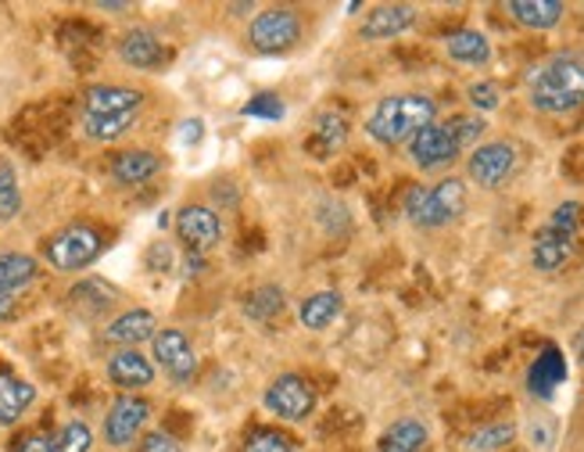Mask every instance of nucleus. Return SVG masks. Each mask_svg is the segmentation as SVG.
I'll return each mask as SVG.
<instances>
[{
  "label": "nucleus",
  "instance_id": "16",
  "mask_svg": "<svg viewBox=\"0 0 584 452\" xmlns=\"http://www.w3.org/2000/svg\"><path fill=\"white\" fill-rule=\"evenodd\" d=\"M107 381L115 388H147L155 381V363L141 352V349H119L112 359H107Z\"/></svg>",
  "mask_w": 584,
  "mask_h": 452
},
{
  "label": "nucleus",
  "instance_id": "19",
  "mask_svg": "<svg viewBox=\"0 0 584 452\" xmlns=\"http://www.w3.org/2000/svg\"><path fill=\"white\" fill-rule=\"evenodd\" d=\"M119 58L133 69H158L165 62V48L151 29H130L119 40Z\"/></svg>",
  "mask_w": 584,
  "mask_h": 452
},
{
  "label": "nucleus",
  "instance_id": "32",
  "mask_svg": "<svg viewBox=\"0 0 584 452\" xmlns=\"http://www.w3.org/2000/svg\"><path fill=\"white\" fill-rule=\"evenodd\" d=\"M90 445H94V431L86 420H69L51 439V452H90Z\"/></svg>",
  "mask_w": 584,
  "mask_h": 452
},
{
  "label": "nucleus",
  "instance_id": "6",
  "mask_svg": "<svg viewBox=\"0 0 584 452\" xmlns=\"http://www.w3.org/2000/svg\"><path fill=\"white\" fill-rule=\"evenodd\" d=\"M301 40V14L290 8H266L248 25V43L255 54H287Z\"/></svg>",
  "mask_w": 584,
  "mask_h": 452
},
{
  "label": "nucleus",
  "instance_id": "28",
  "mask_svg": "<svg viewBox=\"0 0 584 452\" xmlns=\"http://www.w3.org/2000/svg\"><path fill=\"white\" fill-rule=\"evenodd\" d=\"M287 306V295L284 288H276V284H263V288H255L248 298H244V316L255 323H266L273 316H280Z\"/></svg>",
  "mask_w": 584,
  "mask_h": 452
},
{
  "label": "nucleus",
  "instance_id": "1",
  "mask_svg": "<svg viewBox=\"0 0 584 452\" xmlns=\"http://www.w3.org/2000/svg\"><path fill=\"white\" fill-rule=\"evenodd\" d=\"M527 97L534 112L571 115L584 104V58L581 54H552L531 72Z\"/></svg>",
  "mask_w": 584,
  "mask_h": 452
},
{
  "label": "nucleus",
  "instance_id": "18",
  "mask_svg": "<svg viewBox=\"0 0 584 452\" xmlns=\"http://www.w3.org/2000/svg\"><path fill=\"white\" fill-rule=\"evenodd\" d=\"M83 101L86 115H122L144 109V94L133 86H90Z\"/></svg>",
  "mask_w": 584,
  "mask_h": 452
},
{
  "label": "nucleus",
  "instance_id": "7",
  "mask_svg": "<svg viewBox=\"0 0 584 452\" xmlns=\"http://www.w3.org/2000/svg\"><path fill=\"white\" fill-rule=\"evenodd\" d=\"M151 352H155V363L168 373V381L191 384L197 377V352L180 327H158V335L151 338Z\"/></svg>",
  "mask_w": 584,
  "mask_h": 452
},
{
  "label": "nucleus",
  "instance_id": "11",
  "mask_svg": "<svg viewBox=\"0 0 584 452\" xmlns=\"http://www.w3.org/2000/svg\"><path fill=\"white\" fill-rule=\"evenodd\" d=\"M151 420V405L141 396H119L104 417V442L112 449H126L144 434Z\"/></svg>",
  "mask_w": 584,
  "mask_h": 452
},
{
  "label": "nucleus",
  "instance_id": "2",
  "mask_svg": "<svg viewBox=\"0 0 584 452\" xmlns=\"http://www.w3.org/2000/svg\"><path fill=\"white\" fill-rule=\"evenodd\" d=\"M438 123V104L427 94H391L380 97L377 109L366 119V133L383 147H402L420 130Z\"/></svg>",
  "mask_w": 584,
  "mask_h": 452
},
{
  "label": "nucleus",
  "instance_id": "29",
  "mask_svg": "<svg viewBox=\"0 0 584 452\" xmlns=\"http://www.w3.org/2000/svg\"><path fill=\"white\" fill-rule=\"evenodd\" d=\"M516 439V424L513 420H495V424L478 428L467 439V452H499L505 445H513Z\"/></svg>",
  "mask_w": 584,
  "mask_h": 452
},
{
  "label": "nucleus",
  "instance_id": "25",
  "mask_svg": "<svg viewBox=\"0 0 584 452\" xmlns=\"http://www.w3.org/2000/svg\"><path fill=\"white\" fill-rule=\"evenodd\" d=\"M40 274V263L33 255H22V251H4L0 255V295H14L29 288Z\"/></svg>",
  "mask_w": 584,
  "mask_h": 452
},
{
  "label": "nucleus",
  "instance_id": "22",
  "mask_svg": "<svg viewBox=\"0 0 584 452\" xmlns=\"http://www.w3.org/2000/svg\"><path fill=\"white\" fill-rule=\"evenodd\" d=\"M427 442H430V431H427L423 420L402 417V420H395V424L380 434L377 449H380V452H423Z\"/></svg>",
  "mask_w": 584,
  "mask_h": 452
},
{
  "label": "nucleus",
  "instance_id": "12",
  "mask_svg": "<svg viewBox=\"0 0 584 452\" xmlns=\"http://www.w3.org/2000/svg\"><path fill=\"white\" fill-rule=\"evenodd\" d=\"M409 158L417 170L430 173V170H444V165H452L459 155H463V147L455 144V137L449 133V126L444 123H430L427 130H420L417 137H412L409 144Z\"/></svg>",
  "mask_w": 584,
  "mask_h": 452
},
{
  "label": "nucleus",
  "instance_id": "8",
  "mask_svg": "<svg viewBox=\"0 0 584 452\" xmlns=\"http://www.w3.org/2000/svg\"><path fill=\"white\" fill-rule=\"evenodd\" d=\"M263 405L280 420H305L316 410V388L298 373H280L276 381H269Z\"/></svg>",
  "mask_w": 584,
  "mask_h": 452
},
{
  "label": "nucleus",
  "instance_id": "37",
  "mask_svg": "<svg viewBox=\"0 0 584 452\" xmlns=\"http://www.w3.org/2000/svg\"><path fill=\"white\" fill-rule=\"evenodd\" d=\"M527 439H531V445L534 449H552L556 445V420L552 417H534L531 424H527Z\"/></svg>",
  "mask_w": 584,
  "mask_h": 452
},
{
  "label": "nucleus",
  "instance_id": "14",
  "mask_svg": "<svg viewBox=\"0 0 584 452\" xmlns=\"http://www.w3.org/2000/svg\"><path fill=\"white\" fill-rule=\"evenodd\" d=\"M155 335H158V320L147 309H126L104 327V341L119 345V349H136V345L151 341Z\"/></svg>",
  "mask_w": 584,
  "mask_h": 452
},
{
  "label": "nucleus",
  "instance_id": "30",
  "mask_svg": "<svg viewBox=\"0 0 584 452\" xmlns=\"http://www.w3.org/2000/svg\"><path fill=\"white\" fill-rule=\"evenodd\" d=\"M348 141V119L341 112H322L316 115V144H319V155H334L341 151Z\"/></svg>",
  "mask_w": 584,
  "mask_h": 452
},
{
  "label": "nucleus",
  "instance_id": "40",
  "mask_svg": "<svg viewBox=\"0 0 584 452\" xmlns=\"http://www.w3.org/2000/svg\"><path fill=\"white\" fill-rule=\"evenodd\" d=\"M205 137V123L202 119H187V123H180V144H202Z\"/></svg>",
  "mask_w": 584,
  "mask_h": 452
},
{
  "label": "nucleus",
  "instance_id": "20",
  "mask_svg": "<svg viewBox=\"0 0 584 452\" xmlns=\"http://www.w3.org/2000/svg\"><path fill=\"white\" fill-rule=\"evenodd\" d=\"M505 11H510L524 29H537V33L556 29L563 22V14H566V8L560 4V0H510Z\"/></svg>",
  "mask_w": 584,
  "mask_h": 452
},
{
  "label": "nucleus",
  "instance_id": "36",
  "mask_svg": "<svg viewBox=\"0 0 584 452\" xmlns=\"http://www.w3.org/2000/svg\"><path fill=\"white\" fill-rule=\"evenodd\" d=\"M467 101L473 104V112H495L502 104V90H499V83H491V80H478V83L467 86Z\"/></svg>",
  "mask_w": 584,
  "mask_h": 452
},
{
  "label": "nucleus",
  "instance_id": "33",
  "mask_svg": "<svg viewBox=\"0 0 584 452\" xmlns=\"http://www.w3.org/2000/svg\"><path fill=\"white\" fill-rule=\"evenodd\" d=\"M444 126H449V133L455 137V144L470 151V147H478L481 137L488 133V123L481 115H452V119H444Z\"/></svg>",
  "mask_w": 584,
  "mask_h": 452
},
{
  "label": "nucleus",
  "instance_id": "4",
  "mask_svg": "<svg viewBox=\"0 0 584 452\" xmlns=\"http://www.w3.org/2000/svg\"><path fill=\"white\" fill-rule=\"evenodd\" d=\"M577 226H581V205L577 202H563L552 208L549 223L537 230L534 245H531V263L537 274H556L566 263H571L574 245H577Z\"/></svg>",
  "mask_w": 584,
  "mask_h": 452
},
{
  "label": "nucleus",
  "instance_id": "42",
  "mask_svg": "<svg viewBox=\"0 0 584 452\" xmlns=\"http://www.w3.org/2000/svg\"><path fill=\"white\" fill-rule=\"evenodd\" d=\"M14 309H19V306H14V295H0V323L11 320Z\"/></svg>",
  "mask_w": 584,
  "mask_h": 452
},
{
  "label": "nucleus",
  "instance_id": "26",
  "mask_svg": "<svg viewBox=\"0 0 584 452\" xmlns=\"http://www.w3.org/2000/svg\"><path fill=\"white\" fill-rule=\"evenodd\" d=\"M115 301H119V291L104 280H83L69 291V306L83 316H101L107 306H115Z\"/></svg>",
  "mask_w": 584,
  "mask_h": 452
},
{
  "label": "nucleus",
  "instance_id": "43",
  "mask_svg": "<svg viewBox=\"0 0 584 452\" xmlns=\"http://www.w3.org/2000/svg\"><path fill=\"white\" fill-rule=\"evenodd\" d=\"M101 11H130V4H112V0H107V4H101Z\"/></svg>",
  "mask_w": 584,
  "mask_h": 452
},
{
  "label": "nucleus",
  "instance_id": "41",
  "mask_svg": "<svg viewBox=\"0 0 584 452\" xmlns=\"http://www.w3.org/2000/svg\"><path fill=\"white\" fill-rule=\"evenodd\" d=\"M202 266H205V255H194V251H187V255H183V277H194V274H202Z\"/></svg>",
  "mask_w": 584,
  "mask_h": 452
},
{
  "label": "nucleus",
  "instance_id": "15",
  "mask_svg": "<svg viewBox=\"0 0 584 452\" xmlns=\"http://www.w3.org/2000/svg\"><path fill=\"white\" fill-rule=\"evenodd\" d=\"M563 381H566V356L556 349V345H545L531 363V370H527V391L534 399L549 402L560 391Z\"/></svg>",
  "mask_w": 584,
  "mask_h": 452
},
{
  "label": "nucleus",
  "instance_id": "5",
  "mask_svg": "<svg viewBox=\"0 0 584 452\" xmlns=\"http://www.w3.org/2000/svg\"><path fill=\"white\" fill-rule=\"evenodd\" d=\"M104 251V237L86 223H72L65 230H58L48 245H43V255L48 263L61 274H75V269H86L90 263Z\"/></svg>",
  "mask_w": 584,
  "mask_h": 452
},
{
  "label": "nucleus",
  "instance_id": "44",
  "mask_svg": "<svg viewBox=\"0 0 584 452\" xmlns=\"http://www.w3.org/2000/svg\"><path fill=\"white\" fill-rule=\"evenodd\" d=\"M577 363L584 367V335L577 338Z\"/></svg>",
  "mask_w": 584,
  "mask_h": 452
},
{
  "label": "nucleus",
  "instance_id": "23",
  "mask_svg": "<svg viewBox=\"0 0 584 452\" xmlns=\"http://www.w3.org/2000/svg\"><path fill=\"white\" fill-rule=\"evenodd\" d=\"M341 309H345L341 291H316L298 306V323L305 330H327L341 316Z\"/></svg>",
  "mask_w": 584,
  "mask_h": 452
},
{
  "label": "nucleus",
  "instance_id": "21",
  "mask_svg": "<svg viewBox=\"0 0 584 452\" xmlns=\"http://www.w3.org/2000/svg\"><path fill=\"white\" fill-rule=\"evenodd\" d=\"M37 402V388L22 377L0 373V428L19 424L22 413Z\"/></svg>",
  "mask_w": 584,
  "mask_h": 452
},
{
  "label": "nucleus",
  "instance_id": "3",
  "mask_svg": "<svg viewBox=\"0 0 584 452\" xmlns=\"http://www.w3.org/2000/svg\"><path fill=\"white\" fill-rule=\"evenodd\" d=\"M467 213V184L459 176H444L434 187H409L406 219L420 230H441Z\"/></svg>",
  "mask_w": 584,
  "mask_h": 452
},
{
  "label": "nucleus",
  "instance_id": "10",
  "mask_svg": "<svg viewBox=\"0 0 584 452\" xmlns=\"http://www.w3.org/2000/svg\"><path fill=\"white\" fill-rule=\"evenodd\" d=\"M223 216L208 205H183L176 213V237L194 255H208L223 240Z\"/></svg>",
  "mask_w": 584,
  "mask_h": 452
},
{
  "label": "nucleus",
  "instance_id": "35",
  "mask_svg": "<svg viewBox=\"0 0 584 452\" xmlns=\"http://www.w3.org/2000/svg\"><path fill=\"white\" fill-rule=\"evenodd\" d=\"M240 452H295V442L276 428H255V431H248Z\"/></svg>",
  "mask_w": 584,
  "mask_h": 452
},
{
  "label": "nucleus",
  "instance_id": "24",
  "mask_svg": "<svg viewBox=\"0 0 584 452\" xmlns=\"http://www.w3.org/2000/svg\"><path fill=\"white\" fill-rule=\"evenodd\" d=\"M444 51H449V58L459 65L481 69V65L491 62V43H488L484 33H478V29H459V33H452L449 40H444Z\"/></svg>",
  "mask_w": 584,
  "mask_h": 452
},
{
  "label": "nucleus",
  "instance_id": "17",
  "mask_svg": "<svg viewBox=\"0 0 584 452\" xmlns=\"http://www.w3.org/2000/svg\"><path fill=\"white\" fill-rule=\"evenodd\" d=\"M107 170H112L115 184L141 187V184H147L151 176H158L162 158L155 155V151H147V147H133V151H122V155H115Z\"/></svg>",
  "mask_w": 584,
  "mask_h": 452
},
{
  "label": "nucleus",
  "instance_id": "38",
  "mask_svg": "<svg viewBox=\"0 0 584 452\" xmlns=\"http://www.w3.org/2000/svg\"><path fill=\"white\" fill-rule=\"evenodd\" d=\"M136 452H183V445L168 431H147L141 445H136Z\"/></svg>",
  "mask_w": 584,
  "mask_h": 452
},
{
  "label": "nucleus",
  "instance_id": "34",
  "mask_svg": "<svg viewBox=\"0 0 584 452\" xmlns=\"http://www.w3.org/2000/svg\"><path fill=\"white\" fill-rule=\"evenodd\" d=\"M244 119H263V123H280V119L287 115V104L280 94H273V90H266V94H255L248 97V104L240 109Z\"/></svg>",
  "mask_w": 584,
  "mask_h": 452
},
{
  "label": "nucleus",
  "instance_id": "31",
  "mask_svg": "<svg viewBox=\"0 0 584 452\" xmlns=\"http://www.w3.org/2000/svg\"><path fill=\"white\" fill-rule=\"evenodd\" d=\"M22 213V191H19V173L11 162H0V223H11Z\"/></svg>",
  "mask_w": 584,
  "mask_h": 452
},
{
  "label": "nucleus",
  "instance_id": "39",
  "mask_svg": "<svg viewBox=\"0 0 584 452\" xmlns=\"http://www.w3.org/2000/svg\"><path fill=\"white\" fill-rule=\"evenodd\" d=\"M8 452H51V434L29 431V434H22V439H14L8 445Z\"/></svg>",
  "mask_w": 584,
  "mask_h": 452
},
{
  "label": "nucleus",
  "instance_id": "13",
  "mask_svg": "<svg viewBox=\"0 0 584 452\" xmlns=\"http://www.w3.org/2000/svg\"><path fill=\"white\" fill-rule=\"evenodd\" d=\"M412 25H417V8L412 4H377L362 19L359 37L362 40H395Z\"/></svg>",
  "mask_w": 584,
  "mask_h": 452
},
{
  "label": "nucleus",
  "instance_id": "27",
  "mask_svg": "<svg viewBox=\"0 0 584 452\" xmlns=\"http://www.w3.org/2000/svg\"><path fill=\"white\" fill-rule=\"evenodd\" d=\"M141 112H122V115H83V133L98 144H112L122 133H130L136 126Z\"/></svg>",
  "mask_w": 584,
  "mask_h": 452
},
{
  "label": "nucleus",
  "instance_id": "9",
  "mask_svg": "<svg viewBox=\"0 0 584 452\" xmlns=\"http://www.w3.org/2000/svg\"><path fill=\"white\" fill-rule=\"evenodd\" d=\"M516 170V147L510 141H488L478 144L467 158V176L484 191L502 187Z\"/></svg>",
  "mask_w": 584,
  "mask_h": 452
}]
</instances>
